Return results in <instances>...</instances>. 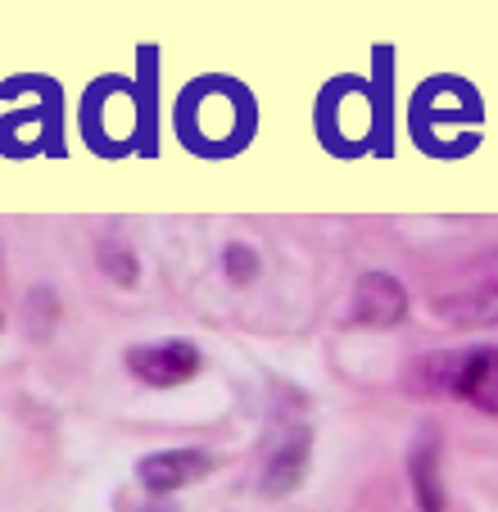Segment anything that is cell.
<instances>
[{
  "mask_svg": "<svg viewBox=\"0 0 498 512\" xmlns=\"http://www.w3.org/2000/svg\"><path fill=\"white\" fill-rule=\"evenodd\" d=\"M431 309L440 318L458 322V327H494L498 322V259L471 263V268L453 272L444 290H435Z\"/></svg>",
  "mask_w": 498,
  "mask_h": 512,
  "instance_id": "6da1fadb",
  "label": "cell"
},
{
  "mask_svg": "<svg viewBox=\"0 0 498 512\" xmlns=\"http://www.w3.org/2000/svg\"><path fill=\"white\" fill-rule=\"evenodd\" d=\"M127 368L145 381V386H182L200 372V349L186 340H168V345H141L127 354Z\"/></svg>",
  "mask_w": 498,
  "mask_h": 512,
  "instance_id": "7a4b0ae2",
  "label": "cell"
},
{
  "mask_svg": "<svg viewBox=\"0 0 498 512\" xmlns=\"http://www.w3.org/2000/svg\"><path fill=\"white\" fill-rule=\"evenodd\" d=\"M213 472V458L200 454V449H163V454L141 458L136 476H141L145 490L154 494H168V490H182V485H195Z\"/></svg>",
  "mask_w": 498,
  "mask_h": 512,
  "instance_id": "3957f363",
  "label": "cell"
},
{
  "mask_svg": "<svg viewBox=\"0 0 498 512\" xmlns=\"http://www.w3.org/2000/svg\"><path fill=\"white\" fill-rule=\"evenodd\" d=\"M403 313H408V295L394 277L385 272H367L358 277V290H354V318L363 327H399Z\"/></svg>",
  "mask_w": 498,
  "mask_h": 512,
  "instance_id": "277c9868",
  "label": "cell"
},
{
  "mask_svg": "<svg viewBox=\"0 0 498 512\" xmlns=\"http://www.w3.org/2000/svg\"><path fill=\"white\" fill-rule=\"evenodd\" d=\"M308 431L304 426H290V431L277 435V445L268 449V458H263V490L268 494H290L299 481H304L308 472Z\"/></svg>",
  "mask_w": 498,
  "mask_h": 512,
  "instance_id": "5b68a950",
  "label": "cell"
},
{
  "mask_svg": "<svg viewBox=\"0 0 498 512\" xmlns=\"http://www.w3.org/2000/svg\"><path fill=\"white\" fill-rule=\"evenodd\" d=\"M453 395L467 399L471 408H485V413L498 417V349H467L458 354V386Z\"/></svg>",
  "mask_w": 498,
  "mask_h": 512,
  "instance_id": "8992f818",
  "label": "cell"
},
{
  "mask_svg": "<svg viewBox=\"0 0 498 512\" xmlns=\"http://www.w3.org/2000/svg\"><path fill=\"white\" fill-rule=\"evenodd\" d=\"M408 481H412V494H417V508H422V512H444L440 449H435L431 435H426L422 445L412 449V458H408Z\"/></svg>",
  "mask_w": 498,
  "mask_h": 512,
  "instance_id": "52a82bcc",
  "label": "cell"
},
{
  "mask_svg": "<svg viewBox=\"0 0 498 512\" xmlns=\"http://www.w3.org/2000/svg\"><path fill=\"white\" fill-rule=\"evenodd\" d=\"M100 268H105V277H114L118 286H132L136 281V259L127 245L118 241H100Z\"/></svg>",
  "mask_w": 498,
  "mask_h": 512,
  "instance_id": "ba28073f",
  "label": "cell"
},
{
  "mask_svg": "<svg viewBox=\"0 0 498 512\" xmlns=\"http://www.w3.org/2000/svg\"><path fill=\"white\" fill-rule=\"evenodd\" d=\"M222 268H227L231 281H254V277H259V254L249 250V245H227Z\"/></svg>",
  "mask_w": 498,
  "mask_h": 512,
  "instance_id": "9c48e42d",
  "label": "cell"
},
{
  "mask_svg": "<svg viewBox=\"0 0 498 512\" xmlns=\"http://www.w3.org/2000/svg\"><path fill=\"white\" fill-rule=\"evenodd\" d=\"M145 512H173V508H145Z\"/></svg>",
  "mask_w": 498,
  "mask_h": 512,
  "instance_id": "30bf717a",
  "label": "cell"
}]
</instances>
